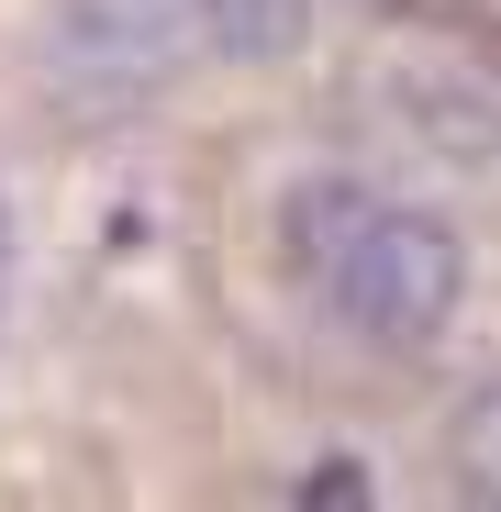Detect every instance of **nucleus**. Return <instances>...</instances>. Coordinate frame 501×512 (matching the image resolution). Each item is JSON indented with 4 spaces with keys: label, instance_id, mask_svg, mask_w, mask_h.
<instances>
[{
    "label": "nucleus",
    "instance_id": "nucleus-1",
    "mask_svg": "<svg viewBox=\"0 0 501 512\" xmlns=\"http://www.w3.org/2000/svg\"><path fill=\"white\" fill-rule=\"evenodd\" d=\"M290 268L368 346H435L468 301V256L446 245V223L401 212L379 190H346V179L290 190Z\"/></svg>",
    "mask_w": 501,
    "mask_h": 512
},
{
    "label": "nucleus",
    "instance_id": "nucleus-2",
    "mask_svg": "<svg viewBox=\"0 0 501 512\" xmlns=\"http://www.w3.org/2000/svg\"><path fill=\"white\" fill-rule=\"evenodd\" d=\"M312 0H67V67L156 78L179 56H279L301 45Z\"/></svg>",
    "mask_w": 501,
    "mask_h": 512
},
{
    "label": "nucleus",
    "instance_id": "nucleus-3",
    "mask_svg": "<svg viewBox=\"0 0 501 512\" xmlns=\"http://www.w3.org/2000/svg\"><path fill=\"white\" fill-rule=\"evenodd\" d=\"M468 479L501 490V401H479V423H468Z\"/></svg>",
    "mask_w": 501,
    "mask_h": 512
}]
</instances>
